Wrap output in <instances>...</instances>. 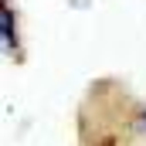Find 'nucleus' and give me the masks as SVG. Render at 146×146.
I'll use <instances>...</instances> for the list:
<instances>
[{
    "label": "nucleus",
    "mask_w": 146,
    "mask_h": 146,
    "mask_svg": "<svg viewBox=\"0 0 146 146\" xmlns=\"http://www.w3.org/2000/svg\"><path fill=\"white\" fill-rule=\"evenodd\" d=\"M143 126H146V115H143Z\"/></svg>",
    "instance_id": "f03ea898"
},
{
    "label": "nucleus",
    "mask_w": 146,
    "mask_h": 146,
    "mask_svg": "<svg viewBox=\"0 0 146 146\" xmlns=\"http://www.w3.org/2000/svg\"><path fill=\"white\" fill-rule=\"evenodd\" d=\"M0 27H3V48L7 51H17V24H14V10L7 3L0 10Z\"/></svg>",
    "instance_id": "f257e3e1"
}]
</instances>
